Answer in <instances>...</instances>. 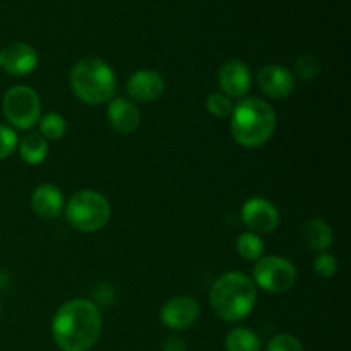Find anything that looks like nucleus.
Instances as JSON below:
<instances>
[{"instance_id": "1", "label": "nucleus", "mask_w": 351, "mask_h": 351, "mask_svg": "<svg viewBox=\"0 0 351 351\" xmlns=\"http://www.w3.org/2000/svg\"><path fill=\"white\" fill-rule=\"evenodd\" d=\"M101 312L88 298L60 305L51 321V338L62 351H89L101 335Z\"/></svg>"}, {"instance_id": "2", "label": "nucleus", "mask_w": 351, "mask_h": 351, "mask_svg": "<svg viewBox=\"0 0 351 351\" xmlns=\"http://www.w3.org/2000/svg\"><path fill=\"white\" fill-rule=\"evenodd\" d=\"M209 300L215 314L226 322H240L252 314L257 302L254 280L240 271L221 274L213 283Z\"/></svg>"}, {"instance_id": "3", "label": "nucleus", "mask_w": 351, "mask_h": 351, "mask_svg": "<svg viewBox=\"0 0 351 351\" xmlns=\"http://www.w3.org/2000/svg\"><path fill=\"white\" fill-rule=\"evenodd\" d=\"M276 129V113L273 106L261 98H242L233 106L230 132L237 144L243 147H259L271 139Z\"/></svg>"}, {"instance_id": "4", "label": "nucleus", "mask_w": 351, "mask_h": 351, "mask_svg": "<svg viewBox=\"0 0 351 351\" xmlns=\"http://www.w3.org/2000/svg\"><path fill=\"white\" fill-rule=\"evenodd\" d=\"M71 88L75 98L88 105L110 101L117 91L113 69L98 57H84L71 71Z\"/></svg>"}, {"instance_id": "5", "label": "nucleus", "mask_w": 351, "mask_h": 351, "mask_svg": "<svg viewBox=\"0 0 351 351\" xmlns=\"http://www.w3.org/2000/svg\"><path fill=\"white\" fill-rule=\"evenodd\" d=\"M65 218L77 232L96 233L105 228L112 216L108 199L98 191L84 189L71 195L65 202Z\"/></svg>"}, {"instance_id": "6", "label": "nucleus", "mask_w": 351, "mask_h": 351, "mask_svg": "<svg viewBox=\"0 0 351 351\" xmlns=\"http://www.w3.org/2000/svg\"><path fill=\"white\" fill-rule=\"evenodd\" d=\"M2 112L7 122L16 129H33L41 119L40 96L29 86H14L3 95Z\"/></svg>"}, {"instance_id": "7", "label": "nucleus", "mask_w": 351, "mask_h": 351, "mask_svg": "<svg viewBox=\"0 0 351 351\" xmlns=\"http://www.w3.org/2000/svg\"><path fill=\"white\" fill-rule=\"evenodd\" d=\"M254 283L267 293H287L297 283V267L290 259L281 256H263L254 264Z\"/></svg>"}, {"instance_id": "8", "label": "nucleus", "mask_w": 351, "mask_h": 351, "mask_svg": "<svg viewBox=\"0 0 351 351\" xmlns=\"http://www.w3.org/2000/svg\"><path fill=\"white\" fill-rule=\"evenodd\" d=\"M242 221L252 233H271L280 225V211L264 197H250L242 206Z\"/></svg>"}, {"instance_id": "9", "label": "nucleus", "mask_w": 351, "mask_h": 351, "mask_svg": "<svg viewBox=\"0 0 351 351\" xmlns=\"http://www.w3.org/2000/svg\"><path fill=\"white\" fill-rule=\"evenodd\" d=\"M201 308L195 298L187 295H178L163 304L160 311L161 322L171 331H184L189 329L199 319Z\"/></svg>"}, {"instance_id": "10", "label": "nucleus", "mask_w": 351, "mask_h": 351, "mask_svg": "<svg viewBox=\"0 0 351 351\" xmlns=\"http://www.w3.org/2000/svg\"><path fill=\"white\" fill-rule=\"evenodd\" d=\"M257 86L267 98L283 99L293 95L297 88V79L280 64H267L257 72Z\"/></svg>"}, {"instance_id": "11", "label": "nucleus", "mask_w": 351, "mask_h": 351, "mask_svg": "<svg viewBox=\"0 0 351 351\" xmlns=\"http://www.w3.org/2000/svg\"><path fill=\"white\" fill-rule=\"evenodd\" d=\"M38 53L29 43L14 41L0 48V69L10 75H27L36 69Z\"/></svg>"}, {"instance_id": "12", "label": "nucleus", "mask_w": 351, "mask_h": 351, "mask_svg": "<svg viewBox=\"0 0 351 351\" xmlns=\"http://www.w3.org/2000/svg\"><path fill=\"white\" fill-rule=\"evenodd\" d=\"M218 82L223 95L228 98H245L252 86V74L242 60H226L219 67Z\"/></svg>"}, {"instance_id": "13", "label": "nucleus", "mask_w": 351, "mask_h": 351, "mask_svg": "<svg viewBox=\"0 0 351 351\" xmlns=\"http://www.w3.org/2000/svg\"><path fill=\"white\" fill-rule=\"evenodd\" d=\"M127 93L132 99L141 103L156 101L165 93V79L160 72L151 69L136 71L127 81Z\"/></svg>"}, {"instance_id": "14", "label": "nucleus", "mask_w": 351, "mask_h": 351, "mask_svg": "<svg viewBox=\"0 0 351 351\" xmlns=\"http://www.w3.org/2000/svg\"><path fill=\"white\" fill-rule=\"evenodd\" d=\"M110 127L119 134H132L141 123V110L127 98H112L106 108Z\"/></svg>"}, {"instance_id": "15", "label": "nucleus", "mask_w": 351, "mask_h": 351, "mask_svg": "<svg viewBox=\"0 0 351 351\" xmlns=\"http://www.w3.org/2000/svg\"><path fill=\"white\" fill-rule=\"evenodd\" d=\"M31 208L40 218L55 219L64 213V194L51 184H41L31 194Z\"/></svg>"}, {"instance_id": "16", "label": "nucleus", "mask_w": 351, "mask_h": 351, "mask_svg": "<svg viewBox=\"0 0 351 351\" xmlns=\"http://www.w3.org/2000/svg\"><path fill=\"white\" fill-rule=\"evenodd\" d=\"M302 240L305 245L315 252H326L335 242V233L332 228L321 218H308L305 219L300 228Z\"/></svg>"}, {"instance_id": "17", "label": "nucleus", "mask_w": 351, "mask_h": 351, "mask_svg": "<svg viewBox=\"0 0 351 351\" xmlns=\"http://www.w3.org/2000/svg\"><path fill=\"white\" fill-rule=\"evenodd\" d=\"M19 156L27 165H40L48 156V141L40 132H29L17 144Z\"/></svg>"}, {"instance_id": "18", "label": "nucleus", "mask_w": 351, "mask_h": 351, "mask_svg": "<svg viewBox=\"0 0 351 351\" xmlns=\"http://www.w3.org/2000/svg\"><path fill=\"white\" fill-rule=\"evenodd\" d=\"M226 351H263L259 335L249 328H235L225 338Z\"/></svg>"}, {"instance_id": "19", "label": "nucleus", "mask_w": 351, "mask_h": 351, "mask_svg": "<svg viewBox=\"0 0 351 351\" xmlns=\"http://www.w3.org/2000/svg\"><path fill=\"white\" fill-rule=\"evenodd\" d=\"M237 252L245 261H259L264 256V242L259 235L252 232L240 233L237 239Z\"/></svg>"}, {"instance_id": "20", "label": "nucleus", "mask_w": 351, "mask_h": 351, "mask_svg": "<svg viewBox=\"0 0 351 351\" xmlns=\"http://www.w3.org/2000/svg\"><path fill=\"white\" fill-rule=\"evenodd\" d=\"M40 127V134L47 141H58L65 136V130H67V122L62 115L58 113H47L40 119L38 122Z\"/></svg>"}, {"instance_id": "21", "label": "nucleus", "mask_w": 351, "mask_h": 351, "mask_svg": "<svg viewBox=\"0 0 351 351\" xmlns=\"http://www.w3.org/2000/svg\"><path fill=\"white\" fill-rule=\"evenodd\" d=\"M233 101L232 98H228L226 95L219 93H211L206 99V108L216 119H225V117H230L233 112Z\"/></svg>"}, {"instance_id": "22", "label": "nucleus", "mask_w": 351, "mask_h": 351, "mask_svg": "<svg viewBox=\"0 0 351 351\" xmlns=\"http://www.w3.org/2000/svg\"><path fill=\"white\" fill-rule=\"evenodd\" d=\"M321 72V62L314 55H304L295 62V74L302 81H312Z\"/></svg>"}, {"instance_id": "23", "label": "nucleus", "mask_w": 351, "mask_h": 351, "mask_svg": "<svg viewBox=\"0 0 351 351\" xmlns=\"http://www.w3.org/2000/svg\"><path fill=\"white\" fill-rule=\"evenodd\" d=\"M17 144H19V137H17L16 130L0 123V161L7 160L17 149Z\"/></svg>"}, {"instance_id": "24", "label": "nucleus", "mask_w": 351, "mask_h": 351, "mask_svg": "<svg viewBox=\"0 0 351 351\" xmlns=\"http://www.w3.org/2000/svg\"><path fill=\"white\" fill-rule=\"evenodd\" d=\"M314 271L321 278H332L338 273V261L332 254L321 252L314 261Z\"/></svg>"}, {"instance_id": "25", "label": "nucleus", "mask_w": 351, "mask_h": 351, "mask_svg": "<svg viewBox=\"0 0 351 351\" xmlns=\"http://www.w3.org/2000/svg\"><path fill=\"white\" fill-rule=\"evenodd\" d=\"M267 351H304V345L291 335H278L269 341Z\"/></svg>"}, {"instance_id": "26", "label": "nucleus", "mask_w": 351, "mask_h": 351, "mask_svg": "<svg viewBox=\"0 0 351 351\" xmlns=\"http://www.w3.org/2000/svg\"><path fill=\"white\" fill-rule=\"evenodd\" d=\"M163 351H187V345L178 336H170V338L165 339Z\"/></svg>"}, {"instance_id": "27", "label": "nucleus", "mask_w": 351, "mask_h": 351, "mask_svg": "<svg viewBox=\"0 0 351 351\" xmlns=\"http://www.w3.org/2000/svg\"><path fill=\"white\" fill-rule=\"evenodd\" d=\"M0 315H2V305H0Z\"/></svg>"}]
</instances>
